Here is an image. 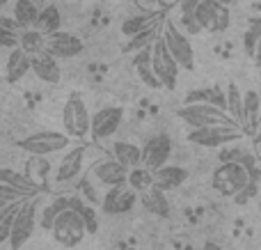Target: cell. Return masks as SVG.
<instances>
[{
    "label": "cell",
    "mask_w": 261,
    "mask_h": 250,
    "mask_svg": "<svg viewBox=\"0 0 261 250\" xmlns=\"http://www.w3.org/2000/svg\"><path fill=\"white\" fill-rule=\"evenodd\" d=\"M62 127L73 140H85L92 133V115L78 94H71L62 106Z\"/></svg>",
    "instance_id": "obj_4"
},
{
    "label": "cell",
    "mask_w": 261,
    "mask_h": 250,
    "mask_svg": "<svg viewBox=\"0 0 261 250\" xmlns=\"http://www.w3.org/2000/svg\"><path fill=\"white\" fill-rule=\"evenodd\" d=\"M71 209H76L78 214L83 216V220H85V225H87V232L90 234H96V230H99V216H96V209H92L87 202H83L78 195H73L71 197Z\"/></svg>",
    "instance_id": "obj_34"
},
{
    "label": "cell",
    "mask_w": 261,
    "mask_h": 250,
    "mask_svg": "<svg viewBox=\"0 0 261 250\" xmlns=\"http://www.w3.org/2000/svg\"><path fill=\"white\" fill-rule=\"evenodd\" d=\"M135 202H138V191L130 188L126 182V184H119V186H110L106 191L103 200H101V209L108 216H122L133 209Z\"/></svg>",
    "instance_id": "obj_11"
},
{
    "label": "cell",
    "mask_w": 261,
    "mask_h": 250,
    "mask_svg": "<svg viewBox=\"0 0 261 250\" xmlns=\"http://www.w3.org/2000/svg\"><path fill=\"white\" fill-rule=\"evenodd\" d=\"M259 39H261V32L257 30V28L248 26V30H245V35H243V51H245V55H248V58L254 60V55H257Z\"/></svg>",
    "instance_id": "obj_37"
},
{
    "label": "cell",
    "mask_w": 261,
    "mask_h": 250,
    "mask_svg": "<svg viewBox=\"0 0 261 250\" xmlns=\"http://www.w3.org/2000/svg\"><path fill=\"white\" fill-rule=\"evenodd\" d=\"M172 156V140L167 133H156V136L147 138L142 145V165L151 170H158L167 165Z\"/></svg>",
    "instance_id": "obj_13"
},
{
    "label": "cell",
    "mask_w": 261,
    "mask_h": 250,
    "mask_svg": "<svg viewBox=\"0 0 261 250\" xmlns=\"http://www.w3.org/2000/svg\"><path fill=\"white\" fill-rule=\"evenodd\" d=\"M197 21L202 26V30L206 32H225L231 21L229 5L222 3V0H199Z\"/></svg>",
    "instance_id": "obj_10"
},
{
    "label": "cell",
    "mask_w": 261,
    "mask_h": 250,
    "mask_svg": "<svg viewBox=\"0 0 261 250\" xmlns=\"http://www.w3.org/2000/svg\"><path fill=\"white\" fill-rule=\"evenodd\" d=\"M158 37L161 35H158L156 26L140 32V35H135V37H128V44L124 46V53H128V51H142V48H147V46H153V41H156Z\"/></svg>",
    "instance_id": "obj_35"
},
{
    "label": "cell",
    "mask_w": 261,
    "mask_h": 250,
    "mask_svg": "<svg viewBox=\"0 0 261 250\" xmlns=\"http://www.w3.org/2000/svg\"><path fill=\"white\" fill-rule=\"evenodd\" d=\"M176 117L190 129L216 127V124H236L225 108L208 101H186L181 108H176Z\"/></svg>",
    "instance_id": "obj_2"
},
{
    "label": "cell",
    "mask_w": 261,
    "mask_h": 250,
    "mask_svg": "<svg viewBox=\"0 0 261 250\" xmlns=\"http://www.w3.org/2000/svg\"><path fill=\"white\" fill-rule=\"evenodd\" d=\"M225 92H227V113L241 129H245V92H241V87L236 83H229Z\"/></svg>",
    "instance_id": "obj_22"
},
{
    "label": "cell",
    "mask_w": 261,
    "mask_h": 250,
    "mask_svg": "<svg viewBox=\"0 0 261 250\" xmlns=\"http://www.w3.org/2000/svg\"><path fill=\"white\" fill-rule=\"evenodd\" d=\"M92 177L101 184V186L110 188V186H119V184H126L128 182V168L122 165L115 156H106V159L96 161L92 165Z\"/></svg>",
    "instance_id": "obj_14"
},
{
    "label": "cell",
    "mask_w": 261,
    "mask_h": 250,
    "mask_svg": "<svg viewBox=\"0 0 261 250\" xmlns=\"http://www.w3.org/2000/svg\"><path fill=\"white\" fill-rule=\"evenodd\" d=\"M254 64L261 67V39H259V46H257V55H254Z\"/></svg>",
    "instance_id": "obj_39"
},
{
    "label": "cell",
    "mask_w": 261,
    "mask_h": 250,
    "mask_svg": "<svg viewBox=\"0 0 261 250\" xmlns=\"http://www.w3.org/2000/svg\"><path fill=\"white\" fill-rule=\"evenodd\" d=\"M128 186L138 193H147L156 186V172L147 165H135L128 170Z\"/></svg>",
    "instance_id": "obj_25"
},
{
    "label": "cell",
    "mask_w": 261,
    "mask_h": 250,
    "mask_svg": "<svg viewBox=\"0 0 261 250\" xmlns=\"http://www.w3.org/2000/svg\"><path fill=\"white\" fill-rule=\"evenodd\" d=\"M133 67H135V71H138L140 81H142L147 87H153V90H161L163 87L161 78H158L156 69H153V62H151V46H147V48L135 53Z\"/></svg>",
    "instance_id": "obj_19"
},
{
    "label": "cell",
    "mask_w": 261,
    "mask_h": 250,
    "mask_svg": "<svg viewBox=\"0 0 261 250\" xmlns=\"http://www.w3.org/2000/svg\"><path fill=\"white\" fill-rule=\"evenodd\" d=\"M35 28L44 32L46 37L53 35V32H58L60 28H62V14H60V9L55 7V5H44Z\"/></svg>",
    "instance_id": "obj_28"
},
{
    "label": "cell",
    "mask_w": 261,
    "mask_h": 250,
    "mask_svg": "<svg viewBox=\"0 0 261 250\" xmlns=\"http://www.w3.org/2000/svg\"><path fill=\"white\" fill-rule=\"evenodd\" d=\"M156 21H158V14H140V16H130L122 23V32L126 37H135V35H140V32L149 30V28H153Z\"/></svg>",
    "instance_id": "obj_32"
},
{
    "label": "cell",
    "mask_w": 261,
    "mask_h": 250,
    "mask_svg": "<svg viewBox=\"0 0 261 250\" xmlns=\"http://www.w3.org/2000/svg\"><path fill=\"white\" fill-rule=\"evenodd\" d=\"M202 250H222V248L218 246L216 241H206V243H204V246H202Z\"/></svg>",
    "instance_id": "obj_38"
},
{
    "label": "cell",
    "mask_w": 261,
    "mask_h": 250,
    "mask_svg": "<svg viewBox=\"0 0 261 250\" xmlns=\"http://www.w3.org/2000/svg\"><path fill=\"white\" fill-rule=\"evenodd\" d=\"M85 152H87L85 145H78V147H73V149H69L67 154L62 156V161H60L58 170H55V182H58V184L73 182V179H76L78 174L83 172Z\"/></svg>",
    "instance_id": "obj_17"
},
{
    "label": "cell",
    "mask_w": 261,
    "mask_h": 250,
    "mask_svg": "<svg viewBox=\"0 0 261 250\" xmlns=\"http://www.w3.org/2000/svg\"><path fill=\"white\" fill-rule=\"evenodd\" d=\"M85 234H90L85 220H83V216L78 214L76 209H71V207L64 209L62 214L58 216V220L53 223V228H50L53 241L64 248H76L78 243L85 239Z\"/></svg>",
    "instance_id": "obj_3"
},
{
    "label": "cell",
    "mask_w": 261,
    "mask_h": 250,
    "mask_svg": "<svg viewBox=\"0 0 261 250\" xmlns=\"http://www.w3.org/2000/svg\"><path fill=\"white\" fill-rule=\"evenodd\" d=\"M259 214H261V202H259Z\"/></svg>",
    "instance_id": "obj_42"
},
{
    "label": "cell",
    "mask_w": 261,
    "mask_h": 250,
    "mask_svg": "<svg viewBox=\"0 0 261 250\" xmlns=\"http://www.w3.org/2000/svg\"><path fill=\"white\" fill-rule=\"evenodd\" d=\"M32 71V55L28 51H23L21 46L9 51L7 55V62H5V78L7 83H18L25 78V73Z\"/></svg>",
    "instance_id": "obj_18"
},
{
    "label": "cell",
    "mask_w": 261,
    "mask_h": 250,
    "mask_svg": "<svg viewBox=\"0 0 261 250\" xmlns=\"http://www.w3.org/2000/svg\"><path fill=\"white\" fill-rule=\"evenodd\" d=\"M163 39H165L167 48L172 51V55L176 58V62L186 69V71H193L195 69V51H193V44L188 39V32L181 30L174 21H167L161 30Z\"/></svg>",
    "instance_id": "obj_7"
},
{
    "label": "cell",
    "mask_w": 261,
    "mask_h": 250,
    "mask_svg": "<svg viewBox=\"0 0 261 250\" xmlns=\"http://www.w3.org/2000/svg\"><path fill=\"white\" fill-rule=\"evenodd\" d=\"M46 39H48V37H46L41 30H37V28H23L18 46H21L23 51H28L30 55H35V53H39V51L46 48Z\"/></svg>",
    "instance_id": "obj_31"
},
{
    "label": "cell",
    "mask_w": 261,
    "mask_h": 250,
    "mask_svg": "<svg viewBox=\"0 0 261 250\" xmlns=\"http://www.w3.org/2000/svg\"><path fill=\"white\" fill-rule=\"evenodd\" d=\"M113 156L126 168H135V165H142V147L135 145L128 140H115L113 142Z\"/></svg>",
    "instance_id": "obj_24"
},
{
    "label": "cell",
    "mask_w": 261,
    "mask_h": 250,
    "mask_svg": "<svg viewBox=\"0 0 261 250\" xmlns=\"http://www.w3.org/2000/svg\"><path fill=\"white\" fill-rule=\"evenodd\" d=\"M142 207L147 211H151L153 216H161V218L170 216V202H167V197H165V191H161L158 186L142 193Z\"/></svg>",
    "instance_id": "obj_26"
},
{
    "label": "cell",
    "mask_w": 261,
    "mask_h": 250,
    "mask_svg": "<svg viewBox=\"0 0 261 250\" xmlns=\"http://www.w3.org/2000/svg\"><path fill=\"white\" fill-rule=\"evenodd\" d=\"M46 48L55 55V58L64 60V58H76L85 51V44H83L81 37L71 35V32H64V30H58L53 35H48L46 39Z\"/></svg>",
    "instance_id": "obj_15"
},
{
    "label": "cell",
    "mask_w": 261,
    "mask_h": 250,
    "mask_svg": "<svg viewBox=\"0 0 261 250\" xmlns=\"http://www.w3.org/2000/svg\"><path fill=\"white\" fill-rule=\"evenodd\" d=\"M259 113H261V96L254 90L245 92V129L254 131L259 124Z\"/></svg>",
    "instance_id": "obj_33"
},
{
    "label": "cell",
    "mask_w": 261,
    "mask_h": 250,
    "mask_svg": "<svg viewBox=\"0 0 261 250\" xmlns=\"http://www.w3.org/2000/svg\"><path fill=\"white\" fill-rule=\"evenodd\" d=\"M37 200L39 195H32L23 202V207L18 209L16 218L12 225V234H9V248L12 250H21L28 243V239L32 237L37 228Z\"/></svg>",
    "instance_id": "obj_8"
},
{
    "label": "cell",
    "mask_w": 261,
    "mask_h": 250,
    "mask_svg": "<svg viewBox=\"0 0 261 250\" xmlns=\"http://www.w3.org/2000/svg\"><path fill=\"white\" fill-rule=\"evenodd\" d=\"M60 58H55L48 48L39 51L32 55V73L46 85H58L62 78V69H60Z\"/></svg>",
    "instance_id": "obj_16"
},
{
    "label": "cell",
    "mask_w": 261,
    "mask_h": 250,
    "mask_svg": "<svg viewBox=\"0 0 261 250\" xmlns=\"http://www.w3.org/2000/svg\"><path fill=\"white\" fill-rule=\"evenodd\" d=\"M39 14H41V5L37 0H14L12 16L16 18L21 28H35Z\"/></svg>",
    "instance_id": "obj_23"
},
{
    "label": "cell",
    "mask_w": 261,
    "mask_h": 250,
    "mask_svg": "<svg viewBox=\"0 0 261 250\" xmlns=\"http://www.w3.org/2000/svg\"><path fill=\"white\" fill-rule=\"evenodd\" d=\"M69 205H71V197H64V195L53 197V200H50L48 205L41 209L39 225H41L44 230H48V232H50V228H53V223L58 220V216L62 214L64 209H69Z\"/></svg>",
    "instance_id": "obj_27"
},
{
    "label": "cell",
    "mask_w": 261,
    "mask_h": 250,
    "mask_svg": "<svg viewBox=\"0 0 261 250\" xmlns=\"http://www.w3.org/2000/svg\"><path fill=\"white\" fill-rule=\"evenodd\" d=\"M71 140L73 138L67 131L64 133L62 131H37V133L21 138L18 147L32 156H50V154H60V152L69 149Z\"/></svg>",
    "instance_id": "obj_5"
},
{
    "label": "cell",
    "mask_w": 261,
    "mask_h": 250,
    "mask_svg": "<svg viewBox=\"0 0 261 250\" xmlns=\"http://www.w3.org/2000/svg\"><path fill=\"white\" fill-rule=\"evenodd\" d=\"M28 197H32V195H25L23 191H18V188L9 186V184H0V209H3V207L14 205V202L28 200Z\"/></svg>",
    "instance_id": "obj_36"
},
{
    "label": "cell",
    "mask_w": 261,
    "mask_h": 250,
    "mask_svg": "<svg viewBox=\"0 0 261 250\" xmlns=\"http://www.w3.org/2000/svg\"><path fill=\"white\" fill-rule=\"evenodd\" d=\"M248 182H250V168L243 161V156L239 161H222L213 170V179H211L213 191H218L225 197H236L239 193H243Z\"/></svg>",
    "instance_id": "obj_1"
},
{
    "label": "cell",
    "mask_w": 261,
    "mask_h": 250,
    "mask_svg": "<svg viewBox=\"0 0 261 250\" xmlns=\"http://www.w3.org/2000/svg\"><path fill=\"white\" fill-rule=\"evenodd\" d=\"M124 122V108L122 106H103L92 115V138L96 140H106V138L115 136Z\"/></svg>",
    "instance_id": "obj_12"
},
{
    "label": "cell",
    "mask_w": 261,
    "mask_h": 250,
    "mask_svg": "<svg viewBox=\"0 0 261 250\" xmlns=\"http://www.w3.org/2000/svg\"><path fill=\"white\" fill-rule=\"evenodd\" d=\"M197 3L199 0H181L179 23L184 26V30L188 32V35L202 32V26H199V21H197Z\"/></svg>",
    "instance_id": "obj_29"
},
{
    "label": "cell",
    "mask_w": 261,
    "mask_h": 250,
    "mask_svg": "<svg viewBox=\"0 0 261 250\" xmlns=\"http://www.w3.org/2000/svg\"><path fill=\"white\" fill-rule=\"evenodd\" d=\"M222 3H227V5H229V3H231V0H222Z\"/></svg>",
    "instance_id": "obj_41"
},
{
    "label": "cell",
    "mask_w": 261,
    "mask_h": 250,
    "mask_svg": "<svg viewBox=\"0 0 261 250\" xmlns=\"http://www.w3.org/2000/svg\"><path fill=\"white\" fill-rule=\"evenodd\" d=\"M252 9H254V12H257V14H261V0H257V3L252 5Z\"/></svg>",
    "instance_id": "obj_40"
},
{
    "label": "cell",
    "mask_w": 261,
    "mask_h": 250,
    "mask_svg": "<svg viewBox=\"0 0 261 250\" xmlns=\"http://www.w3.org/2000/svg\"><path fill=\"white\" fill-rule=\"evenodd\" d=\"M28 174H30L39 186L46 188L50 174H53V165H50L48 156H32V159L28 161Z\"/></svg>",
    "instance_id": "obj_30"
},
{
    "label": "cell",
    "mask_w": 261,
    "mask_h": 250,
    "mask_svg": "<svg viewBox=\"0 0 261 250\" xmlns=\"http://www.w3.org/2000/svg\"><path fill=\"white\" fill-rule=\"evenodd\" d=\"M0 184H9V186L23 191L25 195H39L41 191H46V188L39 186V184H37L30 174L16 172V170H12V168H3V170H0Z\"/></svg>",
    "instance_id": "obj_20"
},
{
    "label": "cell",
    "mask_w": 261,
    "mask_h": 250,
    "mask_svg": "<svg viewBox=\"0 0 261 250\" xmlns=\"http://www.w3.org/2000/svg\"><path fill=\"white\" fill-rule=\"evenodd\" d=\"M153 172H156V186L165 193L176 191L188 179V170L181 168V165H163V168L153 170Z\"/></svg>",
    "instance_id": "obj_21"
},
{
    "label": "cell",
    "mask_w": 261,
    "mask_h": 250,
    "mask_svg": "<svg viewBox=\"0 0 261 250\" xmlns=\"http://www.w3.org/2000/svg\"><path fill=\"white\" fill-rule=\"evenodd\" d=\"M151 62H153V69H156L158 78H161L163 87H165V90H174L181 64L176 62V58L172 55V51L167 48L163 35L158 37V39L153 41V46H151Z\"/></svg>",
    "instance_id": "obj_9"
},
{
    "label": "cell",
    "mask_w": 261,
    "mask_h": 250,
    "mask_svg": "<svg viewBox=\"0 0 261 250\" xmlns=\"http://www.w3.org/2000/svg\"><path fill=\"white\" fill-rule=\"evenodd\" d=\"M243 129L239 124H216V127H202V129H190L188 142L197 147H208V149H220L227 147L229 142L239 140Z\"/></svg>",
    "instance_id": "obj_6"
}]
</instances>
